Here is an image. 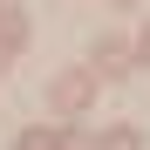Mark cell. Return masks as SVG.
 Wrapping results in <instances>:
<instances>
[{"label":"cell","mask_w":150,"mask_h":150,"mask_svg":"<svg viewBox=\"0 0 150 150\" xmlns=\"http://www.w3.org/2000/svg\"><path fill=\"white\" fill-rule=\"evenodd\" d=\"M55 109H89V75H62L55 82Z\"/></svg>","instance_id":"cell-1"},{"label":"cell","mask_w":150,"mask_h":150,"mask_svg":"<svg viewBox=\"0 0 150 150\" xmlns=\"http://www.w3.org/2000/svg\"><path fill=\"white\" fill-rule=\"evenodd\" d=\"M103 150H143V137H137V130H109V137H103Z\"/></svg>","instance_id":"cell-2"},{"label":"cell","mask_w":150,"mask_h":150,"mask_svg":"<svg viewBox=\"0 0 150 150\" xmlns=\"http://www.w3.org/2000/svg\"><path fill=\"white\" fill-rule=\"evenodd\" d=\"M21 150H55V137H48V130H34V137H21Z\"/></svg>","instance_id":"cell-3"}]
</instances>
